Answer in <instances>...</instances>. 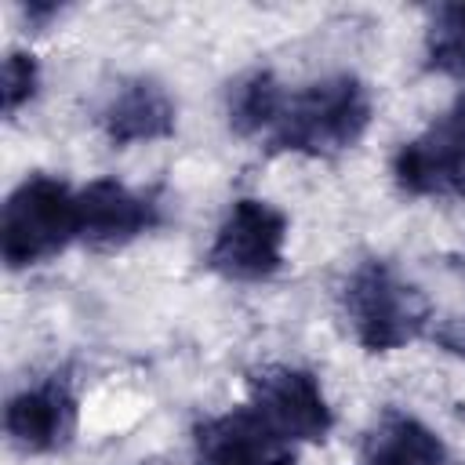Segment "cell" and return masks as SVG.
Returning a JSON list of instances; mask_svg holds the SVG:
<instances>
[{
	"mask_svg": "<svg viewBox=\"0 0 465 465\" xmlns=\"http://www.w3.org/2000/svg\"><path fill=\"white\" fill-rule=\"evenodd\" d=\"M374 120L371 91L352 73H334L312 80L287 94L276 127L265 145L272 153H302V156H338L352 149Z\"/></svg>",
	"mask_w": 465,
	"mask_h": 465,
	"instance_id": "6da1fadb",
	"label": "cell"
},
{
	"mask_svg": "<svg viewBox=\"0 0 465 465\" xmlns=\"http://www.w3.org/2000/svg\"><path fill=\"white\" fill-rule=\"evenodd\" d=\"M341 309L367 352H396L418 341L432 320L425 294L381 258H367L349 272Z\"/></svg>",
	"mask_w": 465,
	"mask_h": 465,
	"instance_id": "7a4b0ae2",
	"label": "cell"
},
{
	"mask_svg": "<svg viewBox=\"0 0 465 465\" xmlns=\"http://www.w3.org/2000/svg\"><path fill=\"white\" fill-rule=\"evenodd\" d=\"M76 243V189L54 174L22 178L0 211V254L11 272L33 269Z\"/></svg>",
	"mask_w": 465,
	"mask_h": 465,
	"instance_id": "3957f363",
	"label": "cell"
},
{
	"mask_svg": "<svg viewBox=\"0 0 465 465\" xmlns=\"http://www.w3.org/2000/svg\"><path fill=\"white\" fill-rule=\"evenodd\" d=\"M291 222L258 196H236L203 254V265L229 283H262L283 269Z\"/></svg>",
	"mask_w": 465,
	"mask_h": 465,
	"instance_id": "277c9868",
	"label": "cell"
},
{
	"mask_svg": "<svg viewBox=\"0 0 465 465\" xmlns=\"http://www.w3.org/2000/svg\"><path fill=\"white\" fill-rule=\"evenodd\" d=\"M247 414L280 443H323L334 429V407L320 385V378L305 367H262L251 378Z\"/></svg>",
	"mask_w": 465,
	"mask_h": 465,
	"instance_id": "5b68a950",
	"label": "cell"
},
{
	"mask_svg": "<svg viewBox=\"0 0 465 465\" xmlns=\"http://www.w3.org/2000/svg\"><path fill=\"white\" fill-rule=\"evenodd\" d=\"M392 178L418 200L465 196V98L396 149Z\"/></svg>",
	"mask_w": 465,
	"mask_h": 465,
	"instance_id": "8992f818",
	"label": "cell"
},
{
	"mask_svg": "<svg viewBox=\"0 0 465 465\" xmlns=\"http://www.w3.org/2000/svg\"><path fill=\"white\" fill-rule=\"evenodd\" d=\"M163 222L160 200L138 193L116 178H94L76 189V243L87 247H124Z\"/></svg>",
	"mask_w": 465,
	"mask_h": 465,
	"instance_id": "52a82bcc",
	"label": "cell"
},
{
	"mask_svg": "<svg viewBox=\"0 0 465 465\" xmlns=\"http://www.w3.org/2000/svg\"><path fill=\"white\" fill-rule=\"evenodd\" d=\"M4 432L22 454H54L76 432V392L65 374L18 389L4 407Z\"/></svg>",
	"mask_w": 465,
	"mask_h": 465,
	"instance_id": "ba28073f",
	"label": "cell"
},
{
	"mask_svg": "<svg viewBox=\"0 0 465 465\" xmlns=\"http://www.w3.org/2000/svg\"><path fill=\"white\" fill-rule=\"evenodd\" d=\"M174 124H178L174 98L153 76L124 80L98 109V127L113 145H142V142L171 138Z\"/></svg>",
	"mask_w": 465,
	"mask_h": 465,
	"instance_id": "9c48e42d",
	"label": "cell"
},
{
	"mask_svg": "<svg viewBox=\"0 0 465 465\" xmlns=\"http://www.w3.org/2000/svg\"><path fill=\"white\" fill-rule=\"evenodd\" d=\"M196 465H294V447L272 440L240 403L196 425Z\"/></svg>",
	"mask_w": 465,
	"mask_h": 465,
	"instance_id": "30bf717a",
	"label": "cell"
},
{
	"mask_svg": "<svg viewBox=\"0 0 465 465\" xmlns=\"http://www.w3.org/2000/svg\"><path fill=\"white\" fill-rule=\"evenodd\" d=\"M360 465H447V447L421 418L389 407L367 432Z\"/></svg>",
	"mask_w": 465,
	"mask_h": 465,
	"instance_id": "8fae6325",
	"label": "cell"
},
{
	"mask_svg": "<svg viewBox=\"0 0 465 465\" xmlns=\"http://www.w3.org/2000/svg\"><path fill=\"white\" fill-rule=\"evenodd\" d=\"M283 102H287V91L276 80V73L251 69L229 84V102H225L229 127L243 138H269V131L283 113Z\"/></svg>",
	"mask_w": 465,
	"mask_h": 465,
	"instance_id": "7c38bea8",
	"label": "cell"
},
{
	"mask_svg": "<svg viewBox=\"0 0 465 465\" xmlns=\"http://www.w3.org/2000/svg\"><path fill=\"white\" fill-rule=\"evenodd\" d=\"M425 62L443 76L465 80V4H440L425 33Z\"/></svg>",
	"mask_w": 465,
	"mask_h": 465,
	"instance_id": "4fadbf2b",
	"label": "cell"
},
{
	"mask_svg": "<svg viewBox=\"0 0 465 465\" xmlns=\"http://www.w3.org/2000/svg\"><path fill=\"white\" fill-rule=\"evenodd\" d=\"M40 91V62L29 51H7L4 73H0V94H4V116H15L22 105H29Z\"/></svg>",
	"mask_w": 465,
	"mask_h": 465,
	"instance_id": "5bb4252c",
	"label": "cell"
},
{
	"mask_svg": "<svg viewBox=\"0 0 465 465\" xmlns=\"http://www.w3.org/2000/svg\"><path fill=\"white\" fill-rule=\"evenodd\" d=\"M22 11H25V18H29V25H36V29H44L51 18H58V15H62V7H58V4H25Z\"/></svg>",
	"mask_w": 465,
	"mask_h": 465,
	"instance_id": "9a60e30c",
	"label": "cell"
}]
</instances>
